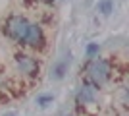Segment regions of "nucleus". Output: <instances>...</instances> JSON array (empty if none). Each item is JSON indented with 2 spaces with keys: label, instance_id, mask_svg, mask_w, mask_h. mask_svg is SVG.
Instances as JSON below:
<instances>
[{
  "label": "nucleus",
  "instance_id": "f257e3e1",
  "mask_svg": "<svg viewBox=\"0 0 129 116\" xmlns=\"http://www.w3.org/2000/svg\"><path fill=\"white\" fill-rule=\"evenodd\" d=\"M87 74H89V79H91L96 87H100V85H104V83L108 81V77H110V64H108L106 60L96 58V60L89 62Z\"/></svg>",
  "mask_w": 129,
  "mask_h": 116
},
{
  "label": "nucleus",
  "instance_id": "f03ea898",
  "mask_svg": "<svg viewBox=\"0 0 129 116\" xmlns=\"http://www.w3.org/2000/svg\"><path fill=\"white\" fill-rule=\"evenodd\" d=\"M29 25H31V23L27 21L25 17H21V16H12L10 19L6 21V33L10 35L12 39H16L17 43H25Z\"/></svg>",
  "mask_w": 129,
  "mask_h": 116
},
{
  "label": "nucleus",
  "instance_id": "7ed1b4c3",
  "mask_svg": "<svg viewBox=\"0 0 129 116\" xmlns=\"http://www.w3.org/2000/svg\"><path fill=\"white\" fill-rule=\"evenodd\" d=\"M25 43L31 44V47H43L44 37H43V31H41V27H39V25H35V23H31V25H29V31H27Z\"/></svg>",
  "mask_w": 129,
  "mask_h": 116
},
{
  "label": "nucleus",
  "instance_id": "20e7f679",
  "mask_svg": "<svg viewBox=\"0 0 129 116\" xmlns=\"http://www.w3.org/2000/svg\"><path fill=\"white\" fill-rule=\"evenodd\" d=\"M16 62H17V68L23 74H35L37 72V62L33 60V58H29V56H25V54H17Z\"/></svg>",
  "mask_w": 129,
  "mask_h": 116
},
{
  "label": "nucleus",
  "instance_id": "39448f33",
  "mask_svg": "<svg viewBox=\"0 0 129 116\" xmlns=\"http://www.w3.org/2000/svg\"><path fill=\"white\" fill-rule=\"evenodd\" d=\"M77 101H79L81 105H87V103H92L94 101V93H92V89L89 85H83L79 89V93H77Z\"/></svg>",
  "mask_w": 129,
  "mask_h": 116
},
{
  "label": "nucleus",
  "instance_id": "423d86ee",
  "mask_svg": "<svg viewBox=\"0 0 129 116\" xmlns=\"http://www.w3.org/2000/svg\"><path fill=\"white\" fill-rule=\"evenodd\" d=\"M98 10L102 12L104 16H108V14H110V12L114 10V4L110 2V0H104V2H100V6H98Z\"/></svg>",
  "mask_w": 129,
  "mask_h": 116
},
{
  "label": "nucleus",
  "instance_id": "0eeeda50",
  "mask_svg": "<svg viewBox=\"0 0 129 116\" xmlns=\"http://www.w3.org/2000/svg\"><path fill=\"white\" fill-rule=\"evenodd\" d=\"M48 103H52V97H50V95H41L37 99V105H41V106H46Z\"/></svg>",
  "mask_w": 129,
  "mask_h": 116
},
{
  "label": "nucleus",
  "instance_id": "6e6552de",
  "mask_svg": "<svg viewBox=\"0 0 129 116\" xmlns=\"http://www.w3.org/2000/svg\"><path fill=\"white\" fill-rule=\"evenodd\" d=\"M98 54V43H91L87 47V56H94Z\"/></svg>",
  "mask_w": 129,
  "mask_h": 116
},
{
  "label": "nucleus",
  "instance_id": "1a4fd4ad",
  "mask_svg": "<svg viewBox=\"0 0 129 116\" xmlns=\"http://www.w3.org/2000/svg\"><path fill=\"white\" fill-rule=\"evenodd\" d=\"M64 72H66V62H62V64H58V66H56L54 76H56V77H62V76H64Z\"/></svg>",
  "mask_w": 129,
  "mask_h": 116
},
{
  "label": "nucleus",
  "instance_id": "9d476101",
  "mask_svg": "<svg viewBox=\"0 0 129 116\" xmlns=\"http://www.w3.org/2000/svg\"><path fill=\"white\" fill-rule=\"evenodd\" d=\"M6 116H16V114H6Z\"/></svg>",
  "mask_w": 129,
  "mask_h": 116
},
{
  "label": "nucleus",
  "instance_id": "9b49d317",
  "mask_svg": "<svg viewBox=\"0 0 129 116\" xmlns=\"http://www.w3.org/2000/svg\"><path fill=\"white\" fill-rule=\"evenodd\" d=\"M46 2H50V0H46Z\"/></svg>",
  "mask_w": 129,
  "mask_h": 116
}]
</instances>
